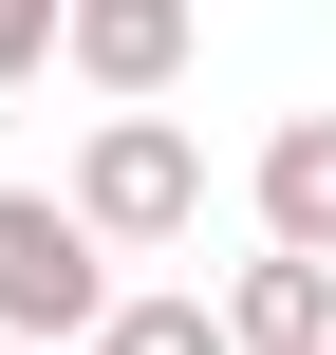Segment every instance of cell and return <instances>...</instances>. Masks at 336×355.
<instances>
[{"instance_id": "8992f818", "label": "cell", "mask_w": 336, "mask_h": 355, "mask_svg": "<svg viewBox=\"0 0 336 355\" xmlns=\"http://www.w3.org/2000/svg\"><path fill=\"white\" fill-rule=\"evenodd\" d=\"M75 355H243V337H224L206 300H112V318H94Z\"/></svg>"}, {"instance_id": "ba28073f", "label": "cell", "mask_w": 336, "mask_h": 355, "mask_svg": "<svg viewBox=\"0 0 336 355\" xmlns=\"http://www.w3.org/2000/svg\"><path fill=\"white\" fill-rule=\"evenodd\" d=\"M0 355H56V337H0Z\"/></svg>"}, {"instance_id": "52a82bcc", "label": "cell", "mask_w": 336, "mask_h": 355, "mask_svg": "<svg viewBox=\"0 0 336 355\" xmlns=\"http://www.w3.org/2000/svg\"><path fill=\"white\" fill-rule=\"evenodd\" d=\"M56 37H75V0H0V94H19V75H37Z\"/></svg>"}, {"instance_id": "7a4b0ae2", "label": "cell", "mask_w": 336, "mask_h": 355, "mask_svg": "<svg viewBox=\"0 0 336 355\" xmlns=\"http://www.w3.org/2000/svg\"><path fill=\"white\" fill-rule=\"evenodd\" d=\"M75 206H94V243H187V225H206V150H187L168 112H94Z\"/></svg>"}, {"instance_id": "5b68a950", "label": "cell", "mask_w": 336, "mask_h": 355, "mask_svg": "<svg viewBox=\"0 0 336 355\" xmlns=\"http://www.w3.org/2000/svg\"><path fill=\"white\" fill-rule=\"evenodd\" d=\"M262 243H318L336 262V112H281L262 131Z\"/></svg>"}, {"instance_id": "277c9868", "label": "cell", "mask_w": 336, "mask_h": 355, "mask_svg": "<svg viewBox=\"0 0 336 355\" xmlns=\"http://www.w3.org/2000/svg\"><path fill=\"white\" fill-rule=\"evenodd\" d=\"M224 337L243 355H336V262L318 243H262V262L224 281Z\"/></svg>"}, {"instance_id": "3957f363", "label": "cell", "mask_w": 336, "mask_h": 355, "mask_svg": "<svg viewBox=\"0 0 336 355\" xmlns=\"http://www.w3.org/2000/svg\"><path fill=\"white\" fill-rule=\"evenodd\" d=\"M56 56H75L112 112H150V94L187 75V0H75V37H56Z\"/></svg>"}, {"instance_id": "6da1fadb", "label": "cell", "mask_w": 336, "mask_h": 355, "mask_svg": "<svg viewBox=\"0 0 336 355\" xmlns=\"http://www.w3.org/2000/svg\"><path fill=\"white\" fill-rule=\"evenodd\" d=\"M112 318V243H94V206L75 187H0V337H94Z\"/></svg>"}]
</instances>
